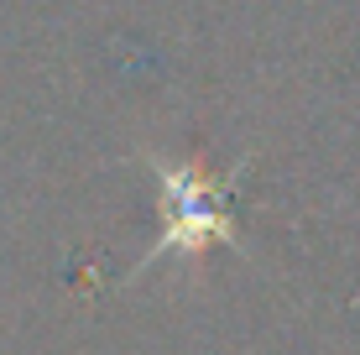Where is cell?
<instances>
[{"instance_id": "6da1fadb", "label": "cell", "mask_w": 360, "mask_h": 355, "mask_svg": "<svg viewBox=\"0 0 360 355\" xmlns=\"http://www.w3.org/2000/svg\"><path fill=\"white\" fill-rule=\"evenodd\" d=\"M162 209H167V230H162L157 251L146 256L141 266L162 262L167 251L193 256V251L214 246V240H235V225H230V209H225V193L209 188V183H204V188H188V178H183V173H167V199H162Z\"/></svg>"}]
</instances>
